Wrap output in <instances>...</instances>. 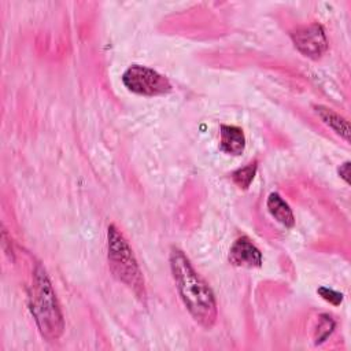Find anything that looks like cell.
<instances>
[{
    "mask_svg": "<svg viewBox=\"0 0 351 351\" xmlns=\"http://www.w3.org/2000/svg\"><path fill=\"white\" fill-rule=\"evenodd\" d=\"M169 262L177 291L188 313L199 325L211 329L218 317L217 302L211 288L196 273L181 250L171 247Z\"/></svg>",
    "mask_w": 351,
    "mask_h": 351,
    "instance_id": "1",
    "label": "cell"
},
{
    "mask_svg": "<svg viewBox=\"0 0 351 351\" xmlns=\"http://www.w3.org/2000/svg\"><path fill=\"white\" fill-rule=\"evenodd\" d=\"M29 308L45 340H58L64 330V319L55 291L41 265H37L29 289Z\"/></svg>",
    "mask_w": 351,
    "mask_h": 351,
    "instance_id": "2",
    "label": "cell"
},
{
    "mask_svg": "<svg viewBox=\"0 0 351 351\" xmlns=\"http://www.w3.org/2000/svg\"><path fill=\"white\" fill-rule=\"evenodd\" d=\"M108 266L112 276L133 291L140 299H145V287L143 273L133 255V251L115 225L107 229Z\"/></svg>",
    "mask_w": 351,
    "mask_h": 351,
    "instance_id": "3",
    "label": "cell"
},
{
    "mask_svg": "<svg viewBox=\"0 0 351 351\" xmlns=\"http://www.w3.org/2000/svg\"><path fill=\"white\" fill-rule=\"evenodd\" d=\"M123 85L133 93L143 96H159L171 90L170 81L154 69L133 64L122 74Z\"/></svg>",
    "mask_w": 351,
    "mask_h": 351,
    "instance_id": "4",
    "label": "cell"
},
{
    "mask_svg": "<svg viewBox=\"0 0 351 351\" xmlns=\"http://www.w3.org/2000/svg\"><path fill=\"white\" fill-rule=\"evenodd\" d=\"M295 48L306 58L319 59L328 49V40L321 25L311 23L291 33Z\"/></svg>",
    "mask_w": 351,
    "mask_h": 351,
    "instance_id": "5",
    "label": "cell"
},
{
    "mask_svg": "<svg viewBox=\"0 0 351 351\" xmlns=\"http://www.w3.org/2000/svg\"><path fill=\"white\" fill-rule=\"evenodd\" d=\"M229 262L237 267H261L262 266V252L259 248L245 236L239 237L229 250Z\"/></svg>",
    "mask_w": 351,
    "mask_h": 351,
    "instance_id": "6",
    "label": "cell"
},
{
    "mask_svg": "<svg viewBox=\"0 0 351 351\" xmlns=\"http://www.w3.org/2000/svg\"><path fill=\"white\" fill-rule=\"evenodd\" d=\"M219 149L229 155H241L245 149V136L243 130L233 125H221Z\"/></svg>",
    "mask_w": 351,
    "mask_h": 351,
    "instance_id": "7",
    "label": "cell"
},
{
    "mask_svg": "<svg viewBox=\"0 0 351 351\" xmlns=\"http://www.w3.org/2000/svg\"><path fill=\"white\" fill-rule=\"evenodd\" d=\"M314 111L315 114L321 118V121L329 126L336 134H339L341 138H344L346 141H350V125L348 121L346 118H343L341 115H339L336 111L325 107V106H314Z\"/></svg>",
    "mask_w": 351,
    "mask_h": 351,
    "instance_id": "8",
    "label": "cell"
},
{
    "mask_svg": "<svg viewBox=\"0 0 351 351\" xmlns=\"http://www.w3.org/2000/svg\"><path fill=\"white\" fill-rule=\"evenodd\" d=\"M266 206H267L269 213L271 214V217L276 221H278L285 228L293 226V223H295L293 213H292L291 207L288 206V203L278 193H276V192L270 193L266 200Z\"/></svg>",
    "mask_w": 351,
    "mask_h": 351,
    "instance_id": "9",
    "label": "cell"
},
{
    "mask_svg": "<svg viewBox=\"0 0 351 351\" xmlns=\"http://www.w3.org/2000/svg\"><path fill=\"white\" fill-rule=\"evenodd\" d=\"M256 169H258V162L254 160V162H250L248 165H245L244 167H240V169L234 170L232 173L233 182L239 188L247 189L251 185V182H252L255 174H256Z\"/></svg>",
    "mask_w": 351,
    "mask_h": 351,
    "instance_id": "10",
    "label": "cell"
},
{
    "mask_svg": "<svg viewBox=\"0 0 351 351\" xmlns=\"http://www.w3.org/2000/svg\"><path fill=\"white\" fill-rule=\"evenodd\" d=\"M335 326H336V322L333 321V318L330 315L321 314L319 315V322H318V326H317V330H315V335H314L315 344L324 343L330 336Z\"/></svg>",
    "mask_w": 351,
    "mask_h": 351,
    "instance_id": "11",
    "label": "cell"
},
{
    "mask_svg": "<svg viewBox=\"0 0 351 351\" xmlns=\"http://www.w3.org/2000/svg\"><path fill=\"white\" fill-rule=\"evenodd\" d=\"M317 293L326 302H329L330 304L333 306H339L341 302H343V293L341 292H337L332 288H328V287H319L317 289Z\"/></svg>",
    "mask_w": 351,
    "mask_h": 351,
    "instance_id": "12",
    "label": "cell"
},
{
    "mask_svg": "<svg viewBox=\"0 0 351 351\" xmlns=\"http://www.w3.org/2000/svg\"><path fill=\"white\" fill-rule=\"evenodd\" d=\"M350 160H346L344 163L340 165V167L337 169L339 176L346 181V184H350Z\"/></svg>",
    "mask_w": 351,
    "mask_h": 351,
    "instance_id": "13",
    "label": "cell"
}]
</instances>
